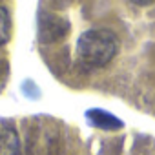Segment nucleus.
Returning a JSON list of instances; mask_svg holds the SVG:
<instances>
[{"instance_id":"1","label":"nucleus","mask_w":155,"mask_h":155,"mask_svg":"<svg viewBox=\"0 0 155 155\" xmlns=\"http://www.w3.org/2000/svg\"><path fill=\"white\" fill-rule=\"evenodd\" d=\"M117 37L110 29L84 31L77 42V55L81 62L90 68L106 66L117 53Z\"/></svg>"},{"instance_id":"2","label":"nucleus","mask_w":155,"mask_h":155,"mask_svg":"<svg viewBox=\"0 0 155 155\" xmlns=\"http://www.w3.org/2000/svg\"><path fill=\"white\" fill-rule=\"evenodd\" d=\"M58 128L48 117H35L26 135V155H57Z\"/></svg>"},{"instance_id":"3","label":"nucleus","mask_w":155,"mask_h":155,"mask_svg":"<svg viewBox=\"0 0 155 155\" xmlns=\"http://www.w3.org/2000/svg\"><path fill=\"white\" fill-rule=\"evenodd\" d=\"M20 153V139L17 130L0 120V155H18Z\"/></svg>"},{"instance_id":"4","label":"nucleus","mask_w":155,"mask_h":155,"mask_svg":"<svg viewBox=\"0 0 155 155\" xmlns=\"http://www.w3.org/2000/svg\"><path fill=\"white\" fill-rule=\"evenodd\" d=\"M88 120L97 126V128H102V130H117L122 126V122L119 119H115L113 115L102 111V110H90L88 111Z\"/></svg>"},{"instance_id":"5","label":"nucleus","mask_w":155,"mask_h":155,"mask_svg":"<svg viewBox=\"0 0 155 155\" xmlns=\"http://www.w3.org/2000/svg\"><path fill=\"white\" fill-rule=\"evenodd\" d=\"M9 35H11V17L4 6H0V46H4L9 40Z\"/></svg>"},{"instance_id":"6","label":"nucleus","mask_w":155,"mask_h":155,"mask_svg":"<svg viewBox=\"0 0 155 155\" xmlns=\"http://www.w3.org/2000/svg\"><path fill=\"white\" fill-rule=\"evenodd\" d=\"M8 77H9V64L4 58H0V91L4 90V86L8 82Z\"/></svg>"}]
</instances>
